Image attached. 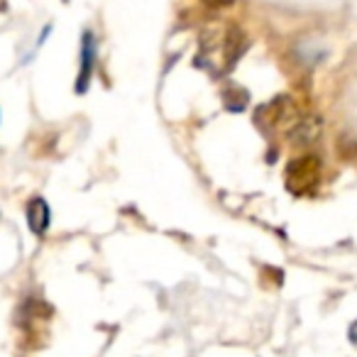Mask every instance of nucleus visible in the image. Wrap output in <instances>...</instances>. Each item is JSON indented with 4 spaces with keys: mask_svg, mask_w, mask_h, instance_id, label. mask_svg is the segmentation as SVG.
Masks as SVG:
<instances>
[{
    "mask_svg": "<svg viewBox=\"0 0 357 357\" xmlns=\"http://www.w3.org/2000/svg\"><path fill=\"white\" fill-rule=\"evenodd\" d=\"M96 59H98V45H96V35L91 30H84L81 35V50H79V74H76V93H86L91 86L96 71Z\"/></svg>",
    "mask_w": 357,
    "mask_h": 357,
    "instance_id": "f257e3e1",
    "label": "nucleus"
},
{
    "mask_svg": "<svg viewBox=\"0 0 357 357\" xmlns=\"http://www.w3.org/2000/svg\"><path fill=\"white\" fill-rule=\"evenodd\" d=\"M25 215H27V225H30V230L37 235V238H42V235L50 230V225H52V208H50V204L42 199V196H35V199L27 201Z\"/></svg>",
    "mask_w": 357,
    "mask_h": 357,
    "instance_id": "f03ea898",
    "label": "nucleus"
},
{
    "mask_svg": "<svg viewBox=\"0 0 357 357\" xmlns=\"http://www.w3.org/2000/svg\"><path fill=\"white\" fill-rule=\"evenodd\" d=\"M289 169H296V176H301L296 181V186H291V191H296V194H306V186H303L306 181L311 186L318 181V164L313 162V157H308V162H303V159L301 162H294Z\"/></svg>",
    "mask_w": 357,
    "mask_h": 357,
    "instance_id": "7ed1b4c3",
    "label": "nucleus"
},
{
    "mask_svg": "<svg viewBox=\"0 0 357 357\" xmlns=\"http://www.w3.org/2000/svg\"><path fill=\"white\" fill-rule=\"evenodd\" d=\"M206 6H211V8H228V6H233V0H204Z\"/></svg>",
    "mask_w": 357,
    "mask_h": 357,
    "instance_id": "20e7f679",
    "label": "nucleus"
},
{
    "mask_svg": "<svg viewBox=\"0 0 357 357\" xmlns=\"http://www.w3.org/2000/svg\"><path fill=\"white\" fill-rule=\"evenodd\" d=\"M347 337H350V342H352V345L357 347V321H355V323H352V326H350V331H347Z\"/></svg>",
    "mask_w": 357,
    "mask_h": 357,
    "instance_id": "39448f33",
    "label": "nucleus"
},
{
    "mask_svg": "<svg viewBox=\"0 0 357 357\" xmlns=\"http://www.w3.org/2000/svg\"><path fill=\"white\" fill-rule=\"evenodd\" d=\"M350 157H355V159H357V142H355V144H352V147H350Z\"/></svg>",
    "mask_w": 357,
    "mask_h": 357,
    "instance_id": "423d86ee",
    "label": "nucleus"
}]
</instances>
